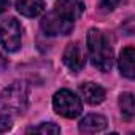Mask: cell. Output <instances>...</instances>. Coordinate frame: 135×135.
<instances>
[{
    "instance_id": "6da1fadb",
    "label": "cell",
    "mask_w": 135,
    "mask_h": 135,
    "mask_svg": "<svg viewBox=\"0 0 135 135\" xmlns=\"http://www.w3.org/2000/svg\"><path fill=\"white\" fill-rule=\"evenodd\" d=\"M88 51L91 62L102 72H108L113 67V48L108 37L99 30L91 29L88 32Z\"/></svg>"
},
{
    "instance_id": "7a4b0ae2",
    "label": "cell",
    "mask_w": 135,
    "mask_h": 135,
    "mask_svg": "<svg viewBox=\"0 0 135 135\" xmlns=\"http://www.w3.org/2000/svg\"><path fill=\"white\" fill-rule=\"evenodd\" d=\"M29 107V86L24 81H16L0 94V111L13 116L22 114Z\"/></svg>"
},
{
    "instance_id": "3957f363",
    "label": "cell",
    "mask_w": 135,
    "mask_h": 135,
    "mask_svg": "<svg viewBox=\"0 0 135 135\" xmlns=\"http://www.w3.org/2000/svg\"><path fill=\"white\" fill-rule=\"evenodd\" d=\"M52 107L54 111L64 118H76L81 114L83 105L80 97H76L69 89H60L52 97Z\"/></svg>"
},
{
    "instance_id": "277c9868",
    "label": "cell",
    "mask_w": 135,
    "mask_h": 135,
    "mask_svg": "<svg viewBox=\"0 0 135 135\" xmlns=\"http://www.w3.org/2000/svg\"><path fill=\"white\" fill-rule=\"evenodd\" d=\"M22 27L15 18L0 21V45L8 52H15L21 48Z\"/></svg>"
},
{
    "instance_id": "5b68a950",
    "label": "cell",
    "mask_w": 135,
    "mask_h": 135,
    "mask_svg": "<svg viewBox=\"0 0 135 135\" xmlns=\"http://www.w3.org/2000/svg\"><path fill=\"white\" fill-rule=\"evenodd\" d=\"M40 26L46 35H69L73 30V21L60 16L57 11L46 13L41 19Z\"/></svg>"
},
{
    "instance_id": "8992f818",
    "label": "cell",
    "mask_w": 135,
    "mask_h": 135,
    "mask_svg": "<svg viewBox=\"0 0 135 135\" xmlns=\"http://www.w3.org/2000/svg\"><path fill=\"white\" fill-rule=\"evenodd\" d=\"M64 64L75 73L81 72L86 64V54L80 43H70L64 51Z\"/></svg>"
},
{
    "instance_id": "52a82bcc",
    "label": "cell",
    "mask_w": 135,
    "mask_h": 135,
    "mask_svg": "<svg viewBox=\"0 0 135 135\" xmlns=\"http://www.w3.org/2000/svg\"><path fill=\"white\" fill-rule=\"evenodd\" d=\"M54 11H57L60 16L70 19V21H75L78 19L83 11H84V3L81 0H59L56 3V8Z\"/></svg>"
},
{
    "instance_id": "ba28073f",
    "label": "cell",
    "mask_w": 135,
    "mask_h": 135,
    "mask_svg": "<svg viewBox=\"0 0 135 135\" xmlns=\"http://www.w3.org/2000/svg\"><path fill=\"white\" fill-rule=\"evenodd\" d=\"M119 70L129 80H132L135 76V49H133V46H127L122 49V52L119 56Z\"/></svg>"
},
{
    "instance_id": "9c48e42d",
    "label": "cell",
    "mask_w": 135,
    "mask_h": 135,
    "mask_svg": "<svg viewBox=\"0 0 135 135\" xmlns=\"http://www.w3.org/2000/svg\"><path fill=\"white\" fill-rule=\"evenodd\" d=\"M80 92H81L83 99L88 103H91V105H99L105 99L103 88L99 86V84H95V83H83L80 86Z\"/></svg>"
},
{
    "instance_id": "30bf717a",
    "label": "cell",
    "mask_w": 135,
    "mask_h": 135,
    "mask_svg": "<svg viewBox=\"0 0 135 135\" xmlns=\"http://www.w3.org/2000/svg\"><path fill=\"white\" fill-rule=\"evenodd\" d=\"M107 127V119L102 114H88L80 122V130L83 133H95L102 132Z\"/></svg>"
},
{
    "instance_id": "8fae6325",
    "label": "cell",
    "mask_w": 135,
    "mask_h": 135,
    "mask_svg": "<svg viewBox=\"0 0 135 135\" xmlns=\"http://www.w3.org/2000/svg\"><path fill=\"white\" fill-rule=\"evenodd\" d=\"M16 8L22 16L35 18L45 10L43 0H16Z\"/></svg>"
},
{
    "instance_id": "7c38bea8",
    "label": "cell",
    "mask_w": 135,
    "mask_h": 135,
    "mask_svg": "<svg viewBox=\"0 0 135 135\" xmlns=\"http://www.w3.org/2000/svg\"><path fill=\"white\" fill-rule=\"evenodd\" d=\"M119 107H121V113L124 116L126 121H132L133 114H135V103H133V95L130 92L121 94L119 97Z\"/></svg>"
},
{
    "instance_id": "4fadbf2b",
    "label": "cell",
    "mask_w": 135,
    "mask_h": 135,
    "mask_svg": "<svg viewBox=\"0 0 135 135\" xmlns=\"http://www.w3.org/2000/svg\"><path fill=\"white\" fill-rule=\"evenodd\" d=\"M27 132L48 135V133H59L60 129H59V126H56V124H52V122H43V124H40L38 127H32V129H29Z\"/></svg>"
},
{
    "instance_id": "5bb4252c",
    "label": "cell",
    "mask_w": 135,
    "mask_h": 135,
    "mask_svg": "<svg viewBox=\"0 0 135 135\" xmlns=\"http://www.w3.org/2000/svg\"><path fill=\"white\" fill-rule=\"evenodd\" d=\"M122 3H126V0H99V8L102 11H113Z\"/></svg>"
},
{
    "instance_id": "9a60e30c",
    "label": "cell",
    "mask_w": 135,
    "mask_h": 135,
    "mask_svg": "<svg viewBox=\"0 0 135 135\" xmlns=\"http://www.w3.org/2000/svg\"><path fill=\"white\" fill-rule=\"evenodd\" d=\"M11 126H13V118L0 111V132H7L8 129H11Z\"/></svg>"
},
{
    "instance_id": "2e32d148",
    "label": "cell",
    "mask_w": 135,
    "mask_h": 135,
    "mask_svg": "<svg viewBox=\"0 0 135 135\" xmlns=\"http://www.w3.org/2000/svg\"><path fill=\"white\" fill-rule=\"evenodd\" d=\"M7 65H8V60L3 54H0V70H5L7 69Z\"/></svg>"
},
{
    "instance_id": "e0dca14e",
    "label": "cell",
    "mask_w": 135,
    "mask_h": 135,
    "mask_svg": "<svg viewBox=\"0 0 135 135\" xmlns=\"http://www.w3.org/2000/svg\"><path fill=\"white\" fill-rule=\"evenodd\" d=\"M8 7H10V2H8V0H0V15H2Z\"/></svg>"
}]
</instances>
